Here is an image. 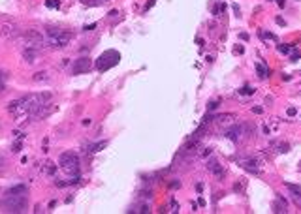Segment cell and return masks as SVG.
<instances>
[{"label": "cell", "mask_w": 301, "mask_h": 214, "mask_svg": "<svg viewBox=\"0 0 301 214\" xmlns=\"http://www.w3.org/2000/svg\"><path fill=\"white\" fill-rule=\"evenodd\" d=\"M4 207L9 212H25V209H27V195H8L4 199Z\"/></svg>", "instance_id": "obj_4"}, {"label": "cell", "mask_w": 301, "mask_h": 214, "mask_svg": "<svg viewBox=\"0 0 301 214\" xmlns=\"http://www.w3.org/2000/svg\"><path fill=\"white\" fill-rule=\"evenodd\" d=\"M19 36V28L11 21H2L0 23V38L2 40H13Z\"/></svg>", "instance_id": "obj_7"}, {"label": "cell", "mask_w": 301, "mask_h": 214, "mask_svg": "<svg viewBox=\"0 0 301 214\" xmlns=\"http://www.w3.org/2000/svg\"><path fill=\"white\" fill-rule=\"evenodd\" d=\"M4 86H6V73H4V71H0V92L4 90Z\"/></svg>", "instance_id": "obj_22"}, {"label": "cell", "mask_w": 301, "mask_h": 214, "mask_svg": "<svg viewBox=\"0 0 301 214\" xmlns=\"http://www.w3.org/2000/svg\"><path fill=\"white\" fill-rule=\"evenodd\" d=\"M211 154V148H203L202 150V156H209Z\"/></svg>", "instance_id": "obj_34"}, {"label": "cell", "mask_w": 301, "mask_h": 214, "mask_svg": "<svg viewBox=\"0 0 301 214\" xmlns=\"http://www.w3.org/2000/svg\"><path fill=\"white\" fill-rule=\"evenodd\" d=\"M119 60H121V54H119L117 51H105V53L98 58L96 68H98L100 71H105V70H109V68H113Z\"/></svg>", "instance_id": "obj_5"}, {"label": "cell", "mask_w": 301, "mask_h": 214, "mask_svg": "<svg viewBox=\"0 0 301 214\" xmlns=\"http://www.w3.org/2000/svg\"><path fill=\"white\" fill-rule=\"evenodd\" d=\"M43 171H45L47 175H55V171H57V165H55V163H47V165L43 167Z\"/></svg>", "instance_id": "obj_20"}, {"label": "cell", "mask_w": 301, "mask_h": 214, "mask_svg": "<svg viewBox=\"0 0 301 214\" xmlns=\"http://www.w3.org/2000/svg\"><path fill=\"white\" fill-rule=\"evenodd\" d=\"M252 113H256V115H262V113H264V109H262V107H252Z\"/></svg>", "instance_id": "obj_27"}, {"label": "cell", "mask_w": 301, "mask_h": 214, "mask_svg": "<svg viewBox=\"0 0 301 214\" xmlns=\"http://www.w3.org/2000/svg\"><path fill=\"white\" fill-rule=\"evenodd\" d=\"M28 188L25 184H17V186H11L8 190V195H27Z\"/></svg>", "instance_id": "obj_11"}, {"label": "cell", "mask_w": 301, "mask_h": 214, "mask_svg": "<svg viewBox=\"0 0 301 214\" xmlns=\"http://www.w3.org/2000/svg\"><path fill=\"white\" fill-rule=\"evenodd\" d=\"M207 169L211 171V173L215 175L216 178H222V177H224V167H222V165L218 163L215 158H209V160H207Z\"/></svg>", "instance_id": "obj_9"}, {"label": "cell", "mask_w": 301, "mask_h": 214, "mask_svg": "<svg viewBox=\"0 0 301 214\" xmlns=\"http://www.w3.org/2000/svg\"><path fill=\"white\" fill-rule=\"evenodd\" d=\"M4 167H6V158L0 154V169H4Z\"/></svg>", "instance_id": "obj_26"}, {"label": "cell", "mask_w": 301, "mask_h": 214, "mask_svg": "<svg viewBox=\"0 0 301 214\" xmlns=\"http://www.w3.org/2000/svg\"><path fill=\"white\" fill-rule=\"evenodd\" d=\"M11 150H13V152H19V150H21V143H15L13 147H11Z\"/></svg>", "instance_id": "obj_29"}, {"label": "cell", "mask_w": 301, "mask_h": 214, "mask_svg": "<svg viewBox=\"0 0 301 214\" xmlns=\"http://www.w3.org/2000/svg\"><path fill=\"white\" fill-rule=\"evenodd\" d=\"M94 28H96V23H92V25H87L83 30H94Z\"/></svg>", "instance_id": "obj_32"}, {"label": "cell", "mask_w": 301, "mask_h": 214, "mask_svg": "<svg viewBox=\"0 0 301 214\" xmlns=\"http://www.w3.org/2000/svg\"><path fill=\"white\" fill-rule=\"evenodd\" d=\"M286 201H282V197H277V203H275V212H286Z\"/></svg>", "instance_id": "obj_16"}, {"label": "cell", "mask_w": 301, "mask_h": 214, "mask_svg": "<svg viewBox=\"0 0 301 214\" xmlns=\"http://www.w3.org/2000/svg\"><path fill=\"white\" fill-rule=\"evenodd\" d=\"M137 212H141V214H145V212H151V210H149V207H147V205H143V207H141V209H139V210H137Z\"/></svg>", "instance_id": "obj_31"}, {"label": "cell", "mask_w": 301, "mask_h": 214, "mask_svg": "<svg viewBox=\"0 0 301 214\" xmlns=\"http://www.w3.org/2000/svg\"><path fill=\"white\" fill-rule=\"evenodd\" d=\"M286 188L290 190V193L296 197L297 203L301 205V186H297V184H292V182H286Z\"/></svg>", "instance_id": "obj_13"}, {"label": "cell", "mask_w": 301, "mask_h": 214, "mask_svg": "<svg viewBox=\"0 0 301 214\" xmlns=\"http://www.w3.org/2000/svg\"><path fill=\"white\" fill-rule=\"evenodd\" d=\"M277 49H279L282 54H290V53H292V47H290V45H282V43H280V45H277Z\"/></svg>", "instance_id": "obj_19"}, {"label": "cell", "mask_w": 301, "mask_h": 214, "mask_svg": "<svg viewBox=\"0 0 301 214\" xmlns=\"http://www.w3.org/2000/svg\"><path fill=\"white\" fill-rule=\"evenodd\" d=\"M239 165L243 169H247L248 173L258 175L262 171V161L258 160L256 156H248V158H239Z\"/></svg>", "instance_id": "obj_6"}, {"label": "cell", "mask_w": 301, "mask_h": 214, "mask_svg": "<svg viewBox=\"0 0 301 214\" xmlns=\"http://www.w3.org/2000/svg\"><path fill=\"white\" fill-rule=\"evenodd\" d=\"M296 60H299V53L294 51V53H292V62H296Z\"/></svg>", "instance_id": "obj_30"}, {"label": "cell", "mask_w": 301, "mask_h": 214, "mask_svg": "<svg viewBox=\"0 0 301 214\" xmlns=\"http://www.w3.org/2000/svg\"><path fill=\"white\" fill-rule=\"evenodd\" d=\"M170 186H171V188H179V186H181V182H179V180H173Z\"/></svg>", "instance_id": "obj_36"}, {"label": "cell", "mask_w": 301, "mask_h": 214, "mask_svg": "<svg viewBox=\"0 0 301 214\" xmlns=\"http://www.w3.org/2000/svg\"><path fill=\"white\" fill-rule=\"evenodd\" d=\"M23 58H25L28 64H34L36 62V51L34 49H25L23 51Z\"/></svg>", "instance_id": "obj_14"}, {"label": "cell", "mask_w": 301, "mask_h": 214, "mask_svg": "<svg viewBox=\"0 0 301 214\" xmlns=\"http://www.w3.org/2000/svg\"><path fill=\"white\" fill-rule=\"evenodd\" d=\"M59 163L66 175H70V177L79 175V156L75 152H62L59 158Z\"/></svg>", "instance_id": "obj_2"}, {"label": "cell", "mask_w": 301, "mask_h": 214, "mask_svg": "<svg viewBox=\"0 0 301 214\" xmlns=\"http://www.w3.org/2000/svg\"><path fill=\"white\" fill-rule=\"evenodd\" d=\"M70 40H72V34L66 30H59V28H49L43 36V43H47L49 47H57V49L66 47Z\"/></svg>", "instance_id": "obj_1"}, {"label": "cell", "mask_w": 301, "mask_h": 214, "mask_svg": "<svg viewBox=\"0 0 301 214\" xmlns=\"http://www.w3.org/2000/svg\"><path fill=\"white\" fill-rule=\"evenodd\" d=\"M234 190H235V192H241V190H243V184H241V182H237V184L234 186Z\"/></svg>", "instance_id": "obj_33"}, {"label": "cell", "mask_w": 301, "mask_h": 214, "mask_svg": "<svg viewBox=\"0 0 301 214\" xmlns=\"http://www.w3.org/2000/svg\"><path fill=\"white\" fill-rule=\"evenodd\" d=\"M32 79L36 81V83H41V81H47V79H49V73H47V71H38V73H34V75H32Z\"/></svg>", "instance_id": "obj_17"}, {"label": "cell", "mask_w": 301, "mask_h": 214, "mask_svg": "<svg viewBox=\"0 0 301 214\" xmlns=\"http://www.w3.org/2000/svg\"><path fill=\"white\" fill-rule=\"evenodd\" d=\"M296 113H297V109H296V107H290V109H288V116H294Z\"/></svg>", "instance_id": "obj_28"}, {"label": "cell", "mask_w": 301, "mask_h": 214, "mask_svg": "<svg viewBox=\"0 0 301 214\" xmlns=\"http://www.w3.org/2000/svg\"><path fill=\"white\" fill-rule=\"evenodd\" d=\"M171 212H179V205H177V201H171Z\"/></svg>", "instance_id": "obj_24"}, {"label": "cell", "mask_w": 301, "mask_h": 214, "mask_svg": "<svg viewBox=\"0 0 301 214\" xmlns=\"http://www.w3.org/2000/svg\"><path fill=\"white\" fill-rule=\"evenodd\" d=\"M252 92H254L252 86H243V88L239 90V94H245V96H248V94H252Z\"/></svg>", "instance_id": "obj_23"}, {"label": "cell", "mask_w": 301, "mask_h": 214, "mask_svg": "<svg viewBox=\"0 0 301 214\" xmlns=\"http://www.w3.org/2000/svg\"><path fill=\"white\" fill-rule=\"evenodd\" d=\"M213 109H216V102H213V103H209V111H213Z\"/></svg>", "instance_id": "obj_37"}, {"label": "cell", "mask_w": 301, "mask_h": 214, "mask_svg": "<svg viewBox=\"0 0 301 214\" xmlns=\"http://www.w3.org/2000/svg\"><path fill=\"white\" fill-rule=\"evenodd\" d=\"M299 169H301V163H299Z\"/></svg>", "instance_id": "obj_39"}, {"label": "cell", "mask_w": 301, "mask_h": 214, "mask_svg": "<svg viewBox=\"0 0 301 214\" xmlns=\"http://www.w3.org/2000/svg\"><path fill=\"white\" fill-rule=\"evenodd\" d=\"M105 147H107V141H98V143H92V145H89V147H87V152H89V154H96V152L103 150Z\"/></svg>", "instance_id": "obj_12"}, {"label": "cell", "mask_w": 301, "mask_h": 214, "mask_svg": "<svg viewBox=\"0 0 301 214\" xmlns=\"http://www.w3.org/2000/svg\"><path fill=\"white\" fill-rule=\"evenodd\" d=\"M275 21H277V25H280V27H286V21H284L282 17H277Z\"/></svg>", "instance_id": "obj_25"}, {"label": "cell", "mask_w": 301, "mask_h": 214, "mask_svg": "<svg viewBox=\"0 0 301 214\" xmlns=\"http://www.w3.org/2000/svg\"><path fill=\"white\" fill-rule=\"evenodd\" d=\"M141 195H143L145 199H151V195H153V193H151V192H141Z\"/></svg>", "instance_id": "obj_35"}, {"label": "cell", "mask_w": 301, "mask_h": 214, "mask_svg": "<svg viewBox=\"0 0 301 214\" xmlns=\"http://www.w3.org/2000/svg\"><path fill=\"white\" fill-rule=\"evenodd\" d=\"M90 66H92L90 58L83 56V58H79V60H75V64H73V68H72V71H73V75H81V73L89 71V70H90Z\"/></svg>", "instance_id": "obj_8"}, {"label": "cell", "mask_w": 301, "mask_h": 214, "mask_svg": "<svg viewBox=\"0 0 301 214\" xmlns=\"http://www.w3.org/2000/svg\"><path fill=\"white\" fill-rule=\"evenodd\" d=\"M243 135V126H234V128H228L226 130V137L230 139V141H239V137Z\"/></svg>", "instance_id": "obj_10"}, {"label": "cell", "mask_w": 301, "mask_h": 214, "mask_svg": "<svg viewBox=\"0 0 301 214\" xmlns=\"http://www.w3.org/2000/svg\"><path fill=\"white\" fill-rule=\"evenodd\" d=\"M45 6H47V8H59L60 2L59 0H45Z\"/></svg>", "instance_id": "obj_21"}, {"label": "cell", "mask_w": 301, "mask_h": 214, "mask_svg": "<svg viewBox=\"0 0 301 214\" xmlns=\"http://www.w3.org/2000/svg\"><path fill=\"white\" fill-rule=\"evenodd\" d=\"M277 2H279V6H280V8H284V0H277Z\"/></svg>", "instance_id": "obj_38"}, {"label": "cell", "mask_w": 301, "mask_h": 214, "mask_svg": "<svg viewBox=\"0 0 301 214\" xmlns=\"http://www.w3.org/2000/svg\"><path fill=\"white\" fill-rule=\"evenodd\" d=\"M273 148L277 152H280V154H284V152L290 150V145H288L286 141H277V143H273Z\"/></svg>", "instance_id": "obj_15"}, {"label": "cell", "mask_w": 301, "mask_h": 214, "mask_svg": "<svg viewBox=\"0 0 301 214\" xmlns=\"http://www.w3.org/2000/svg\"><path fill=\"white\" fill-rule=\"evenodd\" d=\"M256 73H258L260 79H265V77L269 75V73H267V68H265L264 64H256Z\"/></svg>", "instance_id": "obj_18"}, {"label": "cell", "mask_w": 301, "mask_h": 214, "mask_svg": "<svg viewBox=\"0 0 301 214\" xmlns=\"http://www.w3.org/2000/svg\"><path fill=\"white\" fill-rule=\"evenodd\" d=\"M21 43L25 45V49H34L38 51L43 45V34L38 30H27L21 36Z\"/></svg>", "instance_id": "obj_3"}]
</instances>
